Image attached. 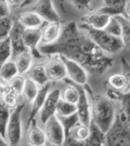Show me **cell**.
<instances>
[{
    "label": "cell",
    "instance_id": "603a6c76",
    "mask_svg": "<svg viewBox=\"0 0 130 146\" xmlns=\"http://www.w3.org/2000/svg\"><path fill=\"white\" fill-rule=\"evenodd\" d=\"M107 85L112 90L118 92L128 91L129 80L123 72L114 73L107 79Z\"/></svg>",
    "mask_w": 130,
    "mask_h": 146
},
{
    "label": "cell",
    "instance_id": "4316f807",
    "mask_svg": "<svg viewBox=\"0 0 130 146\" xmlns=\"http://www.w3.org/2000/svg\"><path fill=\"white\" fill-rule=\"evenodd\" d=\"M64 80L69 86L63 91H62L61 99L63 100L64 102H67L69 104L76 105L79 99V91L78 89V87L74 83L70 81L68 78Z\"/></svg>",
    "mask_w": 130,
    "mask_h": 146
},
{
    "label": "cell",
    "instance_id": "ab89813d",
    "mask_svg": "<svg viewBox=\"0 0 130 146\" xmlns=\"http://www.w3.org/2000/svg\"><path fill=\"white\" fill-rule=\"evenodd\" d=\"M121 64H122V69H123V73L127 77V78L129 80L128 91H130V63L127 62L125 58H122Z\"/></svg>",
    "mask_w": 130,
    "mask_h": 146
},
{
    "label": "cell",
    "instance_id": "9a60e30c",
    "mask_svg": "<svg viewBox=\"0 0 130 146\" xmlns=\"http://www.w3.org/2000/svg\"><path fill=\"white\" fill-rule=\"evenodd\" d=\"M111 18V16L110 15L99 13L97 11H94L89 13L84 14L80 20L82 21V24L84 25L91 27L95 30L103 31L109 23Z\"/></svg>",
    "mask_w": 130,
    "mask_h": 146
},
{
    "label": "cell",
    "instance_id": "d590c367",
    "mask_svg": "<svg viewBox=\"0 0 130 146\" xmlns=\"http://www.w3.org/2000/svg\"><path fill=\"white\" fill-rule=\"evenodd\" d=\"M25 81H26V78L23 76L18 75L13 79H12L7 85H8L11 88L18 94V96H20L21 97L23 93V89H24Z\"/></svg>",
    "mask_w": 130,
    "mask_h": 146
},
{
    "label": "cell",
    "instance_id": "4fadbf2b",
    "mask_svg": "<svg viewBox=\"0 0 130 146\" xmlns=\"http://www.w3.org/2000/svg\"><path fill=\"white\" fill-rule=\"evenodd\" d=\"M32 11L39 14L46 23H61V17L54 7L53 1H38L35 5H33Z\"/></svg>",
    "mask_w": 130,
    "mask_h": 146
},
{
    "label": "cell",
    "instance_id": "9c48e42d",
    "mask_svg": "<svg viewBox=\"0 0 130 146\" xmlns=\"http://www.w3.org/2000/svg\"><path fill=\"white\" fill-rule=\"evenodd\" d=\"M79 91V99L77 105V114L79 121L85 126L90 127L92 123V107L88 94L82 86L75 84Z\"/></svg>",
    "mask_w": 130,
    "mask_h": 146
},
{
    "label": "cell",
    "instance_id": "7a4b0ae2",
    "mask_svg": "<svg viewBox=\"0 0 130 146\" xmlns=\"http://www.w3.org/2000/svg\"><path fill=\"white\" fill-rule=\"evenodd\" d=\"M84 87L88 92L91 102L92 122L103 133L107 134L117 119L118 112L114 101L107 96L96 94L88 84L84 86Z\"/></svg>",
    "mask_w": 130,
    "mask_h": 146
},
{
    "label": "cell",
    "instance_id": "44dd1931",
    "mask_svg": "<svg viewBox=\"0 0 130 146\" xmlns=\"http://www.w3.org/2000/svg\"><path fill=\"white\" fill-rule=\"evenodd\" d=\"M27 78L33 80L39 87H42L50 83L45 70L44 64H33L31 69L27 73Z\"/></svg>",
    "mask_w": 130,
    "mask_h": 146
},
{
    "label": "cell",
    "instance_id": "ffe728a7",
    "mask_svg": "<svg viewBox=\"0 0 130 146\" xmlns=\"http://www.w3.org/2000/svg\"><path fill=\"white\" fill-rule=\"evenodd\" d=\"M15 18L25 27V29H42L46 23L39 14L32 10L21 13Z\"/></svg>",
    "mask_w": 130,
    "mask_h": 146
},
{
    "label": "cell",
    "instance_id": "8d00e7d4",
    "mask_svg": "<svg viewBox=\"0 0 130 146\" xmlns=\"http://www.w3.org/2000/svg\"><path fill=\"white\" fill-rule=\"evenodd\" d=\"M70 3L77 10L85 13V14L97 10L96 7H95L96 2L93 1H72Z\"/></svg>",
    "mask_w": 130,
    "mask_h": 146
},
{
    "label": "cell",
    "instance_id": "e0dca14e",
    "mask_svg": "<svg viewBox=\"0 0 130 146\" xmlns=\"http://www.w3.org/2000/svg\"><path fill=\"white\" fill-rule=\"evenodd\" d=\"M50 92V83L40 87L39 92L38 94V96H36V98L34 99V101L31 104V111H30V115H29V119L27 120V127L31 126V123L36 120L35 117L38 115L41 109L44 105L46 99L47 97V94Z\"/></svg>",
    "mask_w": 130,
    "mask_h": 146
},
{
    "label": "cell",
    "instance_id": "cb8c5ba5",
    "mask_svg": "<svg viewBox=\"0 0 130 146\" xmlns=\"http://www.w3.org/2000/svg\"><path fill=\"white\" fill-rule=\"evenodd\" d=\"M33 59L34 57L30 51H26V52L21 53L13 58V60L14 61L18 68L19 75H27L29 70L33 66Z\"/></svg>",
    "mask_w": 130,
    "mask_h": 146
},
{
    "label": "cell",
    "instance_id": "d6a6232c",
    "mask_svg": "<svg viewBox=\"0 0 130 146\" xmlns=\"http://www.w3.org/2000/svg\"><path fill=\"white\" fill-rule=\"evenodd\" d=\"M11 111L12 110L1 104V108H0V134L3 138H5L7 126H8L11 117Z\"/></svg>",
    "mask_w": 130,
    "mask_h": 146
},
{
    "label": "cell",
    "instance_id": "7bdbcfd3",
    "mask_svg": "<svg viewBox=\"0 0 130 146\" xmlns=\"http://www.w3.org/2000/svg\"><path fill=\"white\" fill-rule=\"evenodd\" d=\"M0 146H10V144L7 143L5 138L1 137V142H0Z\"/></svg>",
    "mask_w": 130,
    "mask_h": 146
},
{
    "label": "cell",
    "instance_id": "8fae6325",
    "mask_svg": "<svg viewBox=\"0 0 130 146\" xmlns=\"http://www.w3.org/2000/svg\"><path fill=\"white\" fill-rule=\"evenodd\" d=\"M41 38V29H26L23 33V39L24 45L36 59H41L44 57L39 51Z\"/></svg>",
    "mask_w": 130,
    "mask_h": 146
},
{
    "label": "cell",
    "instance_id": "f35d334b",
    "mask_svg": "<svg viewBox=\"0 0 130 146\" xmlns=\"http://www.w3.org/2000/svg\"><path fill=\"white\" fill-rule=\"evenodd\" d=\"M12 8L8 3V1L1 0L0 1V18L11 17Z\"/></svg>",
    "mask_w": 130,
    "mask_h": 146
},
{
    "label": "cell",
    "instance_id": "7c38bea8",
    "mask_svg": "<svg viewBox=\"0 0 130 146\" xmlns=\"http://www.w3.org/2000/svg\"><path fill=\"white\" fill-rule=\"evenodd\" d=\"M25 30H26L25 27L21 24L16 18H14L12 31L8 36L12 42V46H13V58L21 53L29 51L28 48L25 46L23 43V39Z\"/></svg>",
    "mask_w": 130,
    "mask_h": 146
},
{
    "label": "cell",
    "instance_id": "e575fe53",
    "mask_svg": "<svg viewBox=\"0 0 130 146\" xmlns=\"http://www.w3.org/2000/svg\"><path fill=\"white\" fill-rule=\"evenodd\" d=\"M14 18L5 17L0 18V40L8 38L13 25Z\"/></svg>",
    "mask_w": 130,
    "mask_h": 146
},
{
    "label": "cell",
    "instance_id": "f546056e",
    "mask_svg": "<svg viewBox=\"0 0 130 146\" xmlns=\"http://www.w3.org/2000/svg\"><path fill=\"white\" fill-rule=\"evenodd\" d=\"M89 135H90V127L85 126L83 124L79 123L70 131L69 137L75 141L85 143L89 138Z\"/></svg>",
    "mask_w": 130,
    "mask_h": 146
},
{
    "label": "cell",
    "instance_id": "83f0119b",
    "mask_svg": "<svg viewBox=\"0 0 130 146\" xmlns=\"http://www.w3.org/2000/svg\"><path fill=\"white\" fill-rule=\"evenodd\" d=\"M39 89H40V87L36 84L33 80H31L29 78H26L23 93V96H21V98H23L24 103L31 104L34 101V99L36 98V96H38Z\"/></svg>",
    "mask_w": 130,
    "mask_h": 146
},
{
    "label": "cell",
    "instance_id": "d6986e66",
    "mask_svg": "<svg viewBox=\"0 0 130 146\" xmlns=\"http://www.w3.org/2000/svg\"><path fill=\"white\" fill-rule=\"evenodd\" d=\"M127 1L123 0H106L103 1L101 5L96 10L99 13H102L110 16L125 15V7Z\"/></svg>",
    "mask_w": 130,
    "mask_h": 146
},
{
    "label": "cell",
    "instance_id": "f1b7e54d",
    "mask_svg": "<svg viewBox=\"0 0 130 146\" xmlns=\"http://www.w3.org/2000/svg\"><path fill=\"white\" fill-rule=\"evenodd\" d=\"M121 26L120 39L123 43L125 49L130 50V19L125 15L116 16Z\"/></svg>",
    "mask_w": 130,
    "mask_h": 146
},
{
    "label": "cell",
    "instance_id": "ee69618b",
    "mask_svg": "<svg viewBox=\"0 0 130 146\" xmlns=\"http://www.w3.org/2000/svg\"><path fill=\"white\" fill-rule=\"evenodd\" d=\"M46 146H53V145H50V144H47Z\"/></svg>",
    "mask_w": 130,
    "mask_h": 146
},
{
    "label": "cell",
    "instance_id": "d4e9b609",
    "mask_svg": "<svg viewBox=\"0 0 130 146\" xmlns=\"http://www.w3.org/2000/svg\"><path fill=\"white\" fill-rule=\"evenodd\" d=\"M18 75H19L18 68L13 59L1 64V69H0L1 84L7 85L12 79H13Z\"/></svg>",
    "mask_w": 130,
    "mask_h": 146
},
{
    "label": "cell",
    "instance_id": "4dcf8cb0",
    "mask_svg": "<svg viewBox=\"0 0 130 146\" xmlns=\"http://www.w3.org/2000/svg\"><path fill=\"white\" fill-rule=\"evenodd\" d=\"M57 118L60 120L61 124L63 127L64 132H65V136H66V140L68 139V137L70 134V131L73 129L78 124L80 123L79 121V118L78 114H73L69 117H59L57 116Z\"/></svg>",
    "mask_w": 130,
    "mask_h": 146
},
{
    "label": "cell",
    "instance_id": "7402d4cb",
    "mask_svg": "<svg viewBox=\"0 0 130 146\" xmlns=\"http://www.w3.org/2000/svg\"><path fill=\"white\" fill-rule=\"evenodd\" d=\"M20 97L8 85L1 84V104L13 110L21 104Z\"/></svg>",
    "mask_w": 130,
    "mask_h": 146
},
{
    "label": "cell",
    "instance_id": "60d3db41",
    "mask_svg": "<svg viewBox=\"0 0 130 146\" xmlns=\"http://www.w3.org/2000/svg\"><path fill=\"white\" fill-rule=\"evenodd\" d=\"M64 146H86L85 143H81V142H78V141H75L73 139H71V138H68L64 143Z\"/></svg>",
    "mask_w": 130,
    "mask_h": 146
},
{
    "label": "cell",
    "instance_id": "30bf717a",
    "mask_svg": "<svg viewBox=\"0 0 130 146\" xmlns=\"http://www.w3.org/2000/svg\"><path fill=\"white\" fill-rule=\"evenodd\" d=\"M60 56L64 62L65 67H66L67 75H68L67 78L70 80L72 83L77 84L78 86H84L88 84V71L78 62L72 61L70 59H68V58L65 56H62V55H60Z\"/></svg>",
    "mask_w": 130,
    "mask_h": 146
},
{
    "label": "cell",
    "instance_id": "5bb4252c",
    "mask_svg": "<svg viewBox=\"0 0 130 146\" xmlns=\"http://www.w3.org/2000/svg\"><path fill=\"white\" fill-rule=\"evenodd\" d=\"M26 146H46L48 144L44 129H42L36 120L27 127Z\"/></svg>",
    "mask_w": 130,
    "mask_h": 146
},
{
    "label": "cell",
    "instance_id": "2e32d148",
    "mask_svg": "<svg viewBox=\"0 0 130 146\" xmlns=\"http://www.w3.org/2000/svg\"><path fill=\"white\" fill-rule=\"evenodd\" d=\"M62 29L61 23H46L41 29L42 38L40 46H49L55 43L60 38Z\"/></svg>",
    "mask_w": 130,
    "mask_h": 146
},
{
    "label": "cell",
    "instance_id": "ba28073f",
    "mask_svg": "<svg viewBox=\"0 0 130 146\" xmlns=\"http://www.w3.org/2000/svg\"><path fill=\"white\" fill-rule=\"evenodd\" d=\"M61 94L62 91L59 88H54L48 93L45 104L38 114V119L43 125H45L52 117L56 115L57 107L61 100Z\"/></svg>",
    "mask_w": 130,
    "mask_h": 146
},
{
    "label": "cell",
    "instance_id": "b9f144b4",
    "mask_svg": "<svg viewBox=\"0 0 130 146\" xmlns=\"http://www.w3.org/2000/svg\"><path fill=\"white\" fill-rule=\"evenodd\" d=\"M125 16H127L128 19H130V0H129V1H127V3H126Z\"/></svg>",
    "mask_w": 130,
    "mask_h": 146
},
{
    "label": "cell",
    "instance_id": "836d02e7",
    "mask_svg": "<svg viewBox=\"0 0 130 146\" xmlns=\"http://www.w3.org/2000/svg\"><path fill=\"white\" fill-rule=\"evenodd\" d=\"M77 113V105L69 104L63 100H60L56 111V116L59 117H69Z\"/></svg>",
    "mask_w": 130,
    "mask_h": 146
},
{
    "label": "cell",
    "instance_id": "52a82bcc",
    "mask_svg": "<svg viewBox=\"0 0 130 146\" xmlns=\"http://www.w3.org/2000/svg\"><path fill=\"white\" fill-rule=\"evenodd\" d=\"M44 131L46 135L47 143L53 146H64L66 142V136L63 127L57 116H54L45 125Z\"/></svg>",
    "mask_w": 130,
    "mask_h": 146
},
{
    "label": "cell",
    "instance_id": "74e56055",
    "mask_svg": "<svg viewBox=\"0 0 130 146\" xmlns=\"http://www.w3.org/2000/svg\"><path fill=\"white\" fill-rule=\"evenodd\" d=\"M106 32H108L109 34L117 36V38H120V35H121V26L119 20L117 19L116 16H112L108 23L107 27L104 30Z\"/></svg>",
    "mask_w": 130,
    "mask_h": 146
},
{
    "label": "cell",
    "instance_id": "8992f818",
    "mask_svg": "<svg viewBox=\"0 0 130 146\" xmlns=\"http://www.w3.org/2000/svg\"><path fill=\"white\" fill-rule=\"evenodd\" d=\"M50 82H57L68 78L66 67L59 54L49 55L48 59L43 63Z\"/></svg>",
    "mask_w": 130,
    "mask_h": 146
},
{
    "label": "cell",
    "instance_id": "6da1fadb",
    "mask_svg": "<svg viewBox=\"0 0 130 146\" xmlns=\"http://www.w3.org/2000/svg\"><path fill=\"white\" fill-rule=\"evenodd\" d=\"M43 55L60 54L80 64L94 77L103 76L114 63L113 58L105 54L94 42L85 30L70 23L63 27L60 38L49 46H40Z\"/></svg>",
    "mask_w": 130,
    "mask_h": 146
},
{
    "label": "cell",
    "instance_id": "484cf974",
    "mask_svg": "<svg viewBox=\"0 0 130 146\" xmlns=\"http://www.w3.org/2000/svg\"><path fill=\"white\" fill-rule=\"evenodd\" d=\"M106 134L93 122L90 125V135L85 142L86 146H104Z\"/></svg>",
    "mask_w": 130,
    "mask_h": 146
},
{
    "label": "cell",
    "instance_id": "277c9868",
    "mask_svg": "<svg viewBox=\"0 0 130 146\" xmlns=\"http://www.w3.org/2000/svg\"><path fill=\"white\" fill-rule=\"evenodd\" d=\"M104 146H130V122L119 111L114 125L106 134Z\"/></svg>",
    "mask_w": 130,
    "mask_h": 146
},
{
    "label": "cell",
    "instance_id": "1f68e13d",
    "mask_svg": "<svg viewBox=\"0 0 130 146\" xmlns=\"http://www.w3.org/2000/svg\"><path fill=\"white\" fill-rule=\"evenodd\" d=\"M13 59V46L9 38L0 40V60L1 64Z\"/></svg>",
    "mask_w": 130,
    "mask_h": 146
},
{
    "label": "cell",
    "instance_id": "ac0fdd59",
    "mask_svg": "<svg viewBox=\"0 0 130 146\" xmlns=\"http://www.w3.org/2000/svg\"><path fill=\"white\" fill-rule=\"evenodd\" d=\"M107 96L113 101H119L120 104L119 113L130 122V91L118 92L112 89L108 90Z\"/></svg>",
    "mask_w": 130,
    "mask_h": 146
},
{
    "label": "cell",
    "instance_id": "5b68a950",
    "mask_svg": "<svg viewBox=\"0 0 130 146\" xmlns=\"http://www.w3.org/2000/svg\"><path fill=\"white\" fill-rule=\"evenodd\" d=\"M25 106V103H21L16 108L12 110L11 117L6 129V135L5 139L10 144V146H21L23 137V119L21 112Z\"/></svg>",
    "mask_w": 130,
    "mask_h": 146
},
{
    "label": "cell",
    "instance_id": "3957f363",
    "mask_svg": "<svg viewBox=\"0 0 130 146\" xmlns=\"http://www.w3.org/2000/svg\"><path fill=\"white\" fill-rule=\"evenodd\" d=\"M79 26L86 31L91 39L105 54L111 57L114 54H119L122 49H124L123 43L119 38L109 34L104 30H95V29L84 24H80Z\"/></svg>",
    "mask_w": 130,
    "mask_h": 146
}]
</instances>
